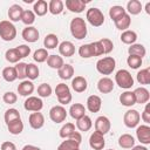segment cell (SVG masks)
<instances>
[{
	"label": "cell",
	"mask_w": 150,
	"mask_h": 150,
	"mask_svg": "<svg viewBox=\"0 0 150 150\" xmlns=\"http://www.w3.org/2000/svg\"><path fill=\"white\" fill-rule=\"evenodd\" d=\"M7 128H8L9 134H12V135H19L23 130V123H22L21 118H18V120L12 121L11 123H8L7 124Z\"/></svg>",
	"instance_id": "obj_32"
},
{
	"label": "cell",
	"mask_w": 150,
	"mask_h": 150,
	"mask_svg": "<svg viewBox=\"0 0 150 150\" xmlns=\"http://www.w3.org/2000/svg\"><path fill=\"white\" fill-rule=\"evenodd\" d=\"M63 7L64 4L61 0H52L48 4V11L53 14V15H59L63 12Z\"/></svg>",
	"instance_id": "obj_30"
},
{
	"label": "cell",
	"mask_w": 150,
	"mask_h": 150,
	"mask_svg": "<svg viewBox=\"0 0 150 150\" xmlns=\"http://www.w3.org/2000/svg\"><path fill=\"white\" fill-rule=\"evenodd\" d=\"M33 12L38 16H43L48 12V4L45 0H38L33 6Z\"/></svg>",
	"instance_id": "obj_29"
},
{
	"label": "cell",
	"mask_w": 150,
	"mask_h": 150,
	"mask_svg": "<svg viewBox=\"0 0 150 150\" xmlns=\"http://www.w3.org/2000/svg\"><path fill=\"white\" fill-rule=\"evenodd\" d=\"M141 117H142L143 122L150 123V103H146V105H145V108H144Z\"/></svg>",
	"instance_id": "obj_55"
},
{
	"label": "cell",
	"mask_w": 150,
	"mask_h": 150,
	"mask_svg": "<svg viewBox=\"0 0 150 150\" xmlns=\"http://www.w3.org/2000/svg\"><path fill=\"white\" fill-rule=\"evenodd\" d=\"M115 22V26L117 29L120 30H127L129 27H130V23H131V19H130V15L128 13L123 14L121 18H118Z\"/></svg>",
	"instance_id": "obj_26"
},
{
	"label": "cell",
	"mask_w": 150,
	"mask_h": 150,
	"mask_svg": "<svg viewBox=\"0 0 150 150\" xmlns=\"http://www.w3.org/2000/svg\"><path fill=\"white\" fill-rule=\"evenodd\" d=\"M91 47H93L94 56H100V55L104 54V52H103V47H102V45L100 43V41L91 42Z\"/></svg>",
	"instance_id": "obj_53"
},
{
	"label": "cell",
	"mask_w": 150,
	"mask_h": 150,
	"mask_svg": "<svg viewBox=\"0 0 150 150\" xmlns=\"http://www.w3.org/2000/svg\"><path fill=\"white\" fill-rule=\"evenodd\" d=\"M87 1L83 0H66V7L73 13H81L86 8Z\"/></svg>",
	"instance_id": "obj_18"
},
{
	"label": "cell",
	"mask_w": 150,
	"mask_h": 150,
	"mask_svg": "<svg viewBox=\"0 0 150 150\" xmlns=\"http://www.w3.org/2000/svg\"><path fill=\"white\" fill-rule=\"evenodd\" d=\"M136 40H137V34L134 30L127 29L121 34V41L123 43H125V45H130L131 46V45H134L136 42Z\"/></svg>",
	"instance_id": "obj_33"
},
{
	"label": "cell",
	"mask_w": 150,
	"mask_h": 150,
	"mask_svg": "<svg viewBox=\"0 0 150 150\" xmlns=\"http://www.w3.org/2000/svg\"><path fill=\"white\" fill-rule=\"evenodd\" d=\"M145 12L148 14H150V2H146V5H145Z\"/></svg>",
	"instance_id": "obj_60"
},
{
	"label": "cell",
	"mask_w": 150,
	"mask_h": 150,
	"mask_svg": "<svg viewBox=\"0 0 150 150\" xmlns=\"http://www.w3.org/2000/svg\"><path fill=\"white\" fill-rule=\"evenodd\" d=\"M39 74H40V70H39L38 66H35L34 63H28L27 64V67H26V77H28L29 81L36 80L39 77Z\"/></svg>",
	"instance_id": "obj_37"
},
{
	"label": "cell",
	"mask_w": 150,
	"mask_h": 150,
	"mask_svg": "<svg viewBox=\"0 0 150 150\" xmlns=\"http://www.w3.org/2000/svg\"><path fill=\"white\" fill-rule=\"evenodd\" d=\"M111 128V123L109 121L108 117L105 116H98L95 121V131L101 134V135H105L110 131Z\"/></svg>",
	"instance_id": "obj_10"
},
{
	"label": "cell",
	"mask_w": 150,
	"mask_h": 150,
	"mask_svg": "<svg viewBox=\"0 0 150 150\" xmlns=\"http://www.w3.org/2000/svg\"><path fill=\"white\" fill-rule=\"evenodd\" d=\"M43 107V102L40 97H36V96H29L25 103H23V108L27 110V111H40Z\"/></svg>",
	"instance_id": "obj_9"
},
{
	"label": "cell",
	"mask_w": 150,
	"mask_h": 150,
	"mask_svg": "<svg viewBox=\"0 0 150 150\" xmlns=\"http://www.w3.org/2000/svg\"><path fill=\"white\" fill-rule=\"evenodd\" d=\"M69 138L73 139V141H75V142H77L79 144H81V142H82V136H81V134H80L79 131H74V132L69 136Z\"/></svg>",
	"instance_id": "obj_57"
},
{
	"label": "cell",
	"mask_w": 150,
	"mask_h": 150,
	"mask_svg": "<svg viewBox=\"0 0 150 150\" xmlns=\"http://www.w3.org/2000/svg\"><path fill=\"white\" fill-rule=\"evenodd\" d=\"M86 18H87L88 22L94 27H100L104 23V15H103L102 11L98 8H95V7H91L87 11Z\"/></svg>",
	"instance_id": "obj_5"
},
{
	"label": "cell",
	"mask_w": 150,
	"mask_h": 150,
	"mask_svg": "<svg viewBox=\"0 0 150 150\" xmlns=\"http://www.w3.org/2000/svg\"><path fill=\"white\" fill-rule=\"evenodd\" d=\"M28 122H29V125L38 130V129H41L45 124V116L40 112V111H35V112H32L28 117Z\"/></svg>",
	"instance_id": "obj_13"
},
{
	"label": "cell",
	"mask_w": 150,
	"mask_h": 150,
	"mask_svg": "<svg viewBox=\"0 0 150 150\" xmlns=\"http://www.w3.org/2000/svg\"><path fill=\"white\" fill-rule=\"evenodd\" d=\"M75 131V125L73 123H66L64 125H62V128L59 131V135L61 138H69V136Z\"/></svg>",
	"instance_id": "obj_44"
},
{
	"label": "cell",
	"mask_w": 150,
	"mask_h": 150,
	"mask_svg": "<svg viewBox=\"0 0 150 150\" xmlns=\"http://www.w3.org/2000/svg\"><path fill=\"white\" fill-rule=\"evenodd\" d=\"M2 100H4V102L7 103V104H14V103L16 102V100H18V96H16V94H14L13 91H7V93L4 94Z\"/></svg>",
	"instance_id": "obj_52"
},
{
	"label": "cell",
	"mask_w": 150,
	"mask_h": 150,
	"mask_svg": "<svg viewBox=\"0 0 150 150\" xmlns=\"http://www.w3.org/2000/svg\"><path fill=\"white\" fill-rule=\"evenodd\" d=\"M79 55L83 59H89L91 56H94V52H93V47H91V43H86V45H82L80 48H79Z\"/></svg>",
	"instance_id": "obj_45"
},
{
	"label": "cell",
	"mask_w": 150,
	"mask_h": 150,
	"mask_svg": "<svg viewBox=\"0 0 150 150\" xmlns=\"http://www.w3.org/2000/svg\"><path fill=\"white\" fill-rule=\"evenodd\" d=\"M22 13H23V8L20 5L14 4L8 9V18L11 21H19V20H21Z\"/></svg>",
	"instance_id": "obj_23"
},
{
	"label": "cell",
	"mask_w": 150,
	"mask_h": 150,
	"mask_svg": "<svg viewBox=\"0 0 150 150\" xmlns=\"http://www.w3.org/2000/svg\"><path fill=\"white\" fill-rule=\"evenodd\" d=\"M39 30L33 26H28L22 30V38L27 42H36L39 40Z\"/></svg>",
	"instance_id": "obj_17"
},
{
	"label": "cell",
	"mask_w": 150,
	"mask_h": 150,
	"mask_svg": "<svg viewBox=\"0 0 150 150\" xmlns=\"http://www.w3.org/2000/svg\"><path fill=\"white\" fill-rule=\"evenodd\" d=\"M136 79L139 84H149L150 83V68H144L139 70L136 75Z\"/></svg>",
	"instance_id": "obj_38"
},
{
	"label": "cell",
	"mask_w": 150,
	"mask_h": 150,
	"mask_svg": "<svg viewBox=\"0 0 150 150\" xmlns=\"http://www.w3.org/2000/svg\"><path fill=\"white\" fill-rule=\"evenodd\" d=\"M55 94L57 97L59 103L61 104H68L71 101V93L69 87L66 83H59L55 88Z\"/></svg>",
	"instance_id": "obj_6"
},
{
	"label": "cell",
	"mask_w": 150,
	"mask_h": 150,
	"mask_svg": "<svg viewBox=\"0 0 150 150\" xmlns=\"http://www.w3.org/2000/svg\"><path fill=\"white\" fill-rule=\"evenodd\" d=\"M48 56H49V55H48V52H47L46 48H40V49L35 50L34 54H33L34 61H36V62H39V63H42V62L47 61Z\"/></svg>",
	"instance_id": "obj_46"
},
{
	"label": "cell",
	"mask_w": 150,
	"mask_h": 150,
	"mask_svg": "<svg viewBox=\"0 0 150 150\" xmlns=\"http://www.w3.org/2000/svg\"><path fill=\"white\" fill-rule=\"evenodd\" d=\"M79 149H80V144L70 138H67L57 146V150H79Z\"/></svg>",
	"instance_id": "obj_40"
},
{
	"label": "cell",
	"mask_w": 150,
	"mask_h": 150,
	"mask_svg": "<svg viewBox=\"0 0 150 150\" xmlns=\"http://www.w3.org/2000/svg\"><path fill=\"white\" fill-rule=\"evenodd\" d=\"M67 117V111L62 105H54L49 110V118L54 123H61L66 120Z\"/></svg>",
	"instance_id": "obj_8"
},
{
	"label": "cell",
	"mask_w": 150,
	"mask_h": 150,
	"mask_svg": "<svg viewBox=\"0 0 150 150\" xmlns=\"http://www.w3.org/2000/svg\"><path fill=\"white\" fill-rule=\"evenodd\" d=\"M91 125H93L91 118H90L89 116H87V115H84L83 117H81L80 120L76 121V128H77L80 131H84V132H86V131L90 130Z\"/></svg>",
	"instance_id": "obj_31"
},
{
	"label": "cell",
	"mask_w": 150,
	"mask_h": 150,
	"mask_svg": "<svg viewBox=\"0 0 150 150\" xmlns=\"http://www.w3.org/2000/svg\"><path fill=\"white\" fill-rule=\"evenodd\" d=\"M102 105V100L97 95H90L87 98V109L90 112H98Z\"/></svg>",
	"instance_id": "obj_16"
},
{
	"label": "cell",
	"mask_w": 150,
	"mask_h": 150,
	"mask_svg": "<svg viewBox=\"0 0 150 150\" xmlns=\"http://www.w3.org/2000/svg\"><path fill=\"white\" fill-rule=\"evenodd\" d=\"M127 12H125V9L122 7V6H118V5H116V6H112L110 9H109V16H110V19L112 20V21H116L118 18H121L123 14H125Z\"/></svg>",
	"instance_id": "obj_42"
},
{
	"label": "cell",
	"mask_w": 150,
	"mask_h": 150,
	"mask_svg": "<svg viewBox=\"0 0 150 150\" xmlns=\"http://www.w3.org/2000/svg\"><path fill=\"white\" fill-rule=\"evenodd\" d=\"M26 67H27V63H25V62H18V63H16L15 70H16L18 79L23 80V79L26 77Z\"/></svg>",
	"instance_id": "obj_51"
},
{
	"label": "cell",
	"mask_w": 150,
	"mask_h": 150,
	"mask_svg": "<svg viewBox=\"0 0 150 150\" xmlns=\"http://www.w3.org/2000/svg\"><path fill=\"white\" fill-rule=\"evenodd\" d=\"M79 150H80V149H79Z\"/></svg>",
	"instance_id": "obj_62"
},
{
	"label": "cell",
	"mask_w": 150,
	"mask_h": 150,
	"mask_svg": "<svg viewBox=\"0 0 150 150\" xmlns=\"http://www.w3.org/2000/svg\"><path fill=\"white\" fill-rule=\"evenodd\" d=\"M136 136L142 144H150V127L146 124L138 125L136 129Z\"/></svg>",
	"instance_id": "obj_11"
},
{
	"label": "cell",
	"mask_w": 150,
	"mask_h": 150,
	"mask_svg": "<svg viewBox=\"0 0 150 150\" xmlns=\"http://www.w3.org/2000/svg\"><path fill=\"white\" fill-rule=\"evenodd\" d=\"M142 59L139 56H135V55H129L127 59V63L131 69H138L142 66Z\"/></svg>",
	"instance_id": "obj_49"
},
{
	"label": "cell",
	"mask_w": 150,
	"mask_h": 150,
	"mask_svg": "<svg viewBox=\"0 0 150 150\" xmlns=\"http://www.w3.org/2000/svg\"><path fill=\"white\" fill-rule=\"evenodd\" d=\"M89 145L94 150H102L105 145V141H104L103 135L94 131L89 137Z\"/></svg>",
	"instance_id": "obj_12"
},
{
	"label": "cell",
	"mask_w": 150,
	"mask_h": 150,
	"mask_svg": "<svg viewBox=\"0 0 150 150\" xmlns=\"http://www.w3.org/2000/svg\"><path fill=\"white\" fill-rule=\"evenodd\" d=\"M43 46L46 47V49H54L59 46V38L55 34H48L46 35L45 40H43Z\"/></svg>",
	"instance_id": "obj_36"
},
{
	"label": "cell",
	"mask_w": 150,
	"mask_h": 150,
	"mask_svg": "<svg viewBox=\"0 0 150 150\" xmlns=\"http://www.w3.org/2000/svg\"><path fill=\"white\" fill-rule=\"evenodd\" d=\"M132 150H148V149L145 146H143V145H135L132 148Z\"/></svg>",
	"instance_id": "obj_59"
},
{
	"label": "cell",
	"mask_w": 150,
	"mask_h": 150,
	"mask_svg": "<svg viewBox=\"0 0 150 150\" xmlns=\"http://www.w3.org/2000/svg\"><path fill=\"white\" fill-rule=\"evenodd\" d=\"M0 149H1V150H16V146H15V144H14L13 142L6 141V142H4V143L1 144Z\"/></svg>",
	"instance_id": "obj_56"
},
{
	"label": "cell",
	"mask_w": 150,
	"mask_h": 150,
	"mask_svg": "<svg viewBox=\"0 0 150 150\" xmlns=\"http://www.w3.org/2000/svg\"><path fill=\"white\" fill-rule=\"evenodd\" d=\"M108 150H114V149H108Z\"/></svg>",
	"instance_id": "obj_61"
},
{
	"label": "cell",
	"mask_w": 150,
	"mask_h": 150,
	"mask_svg": "<svg viewBox=\"0 0 150 150\" xmlns=\"http://www.w3.org/2000/svg\"><path fill=\"white\" fill-rule=\"evenodd\" d=\"M118 145L123 149H131L135 146V138L130 134H123L118 138Z\"/></svg>",
	"instance_id": "obj_25"
},
{
	"label": "cell",
	"mask_w": 150,
	"mask_h": 150,
	"mask_svg": "<svg viewBox=\"0 0 150 150\" xmlns=\"http://www.w3.org/2000/svg\"><path fill=\"white\" fill-rule=\"evenodd\" d=\"M115 82L120 88L129 89L134 86V79L127 69H120L115 75Z\"/></svg>",
	"instance_id": "obj_3"
},
{
	"label": "cell",
	"mask_w": 150,
	"mask_h": 150,
	"mask_svg": "<svg viewBox=\"0 0 150 150\" xmlns=\"http://www.w3.org/2000/svg\"><path fill=\"white\" fill-rule=\"evenodd\" d=\"M97 89L102 94H109L114 90V82L109 77H102L97 82Z\"/></svg>",
	"instance_id": "obj_14"
},
{
	"label": "cell",
	"mask_w": 150,
	"mask_h": 150,
	"mask_svg": "<svg viewBox=\"0 0 150 150\" xmlns=\"http://www.w3.org/2000/svg\"><path fill=\"white\" fill-rule=\"evenodd\" d=\"M34 91V84L32 81L23 80L19 86H18V93L21 96H29Z\"/></svg>",
	"instance_id": "obj_22"
},
{
	"label": "cell",
	"mask_w": 150,
	"mask_h": 150,
	"mask_svg": "<svg viewBox=\"0 0 150 150\" xmlns=\"http://www.w3.org/2000/svg\"><path fill=\"white\" fill-rule=\"evenodd\" d=\"M21 21L25 25H27V27L30 26V25H33L34 21H35V14H34V12L33 11H29V9L23 11L22 16H21Z\"/></svg>",
	"instance_id": "obj_47"
},
{
	"label": "cell",
	"mask_w": 150,
	"mask_h": 150,
	"mask_svg": "<svg viewBox=\"0 0 150 150\" xmlns=\"http://www.w3.org/2000/svg\"><path fill=\"white\" fill-rule=\"evenodd\" d=\"M120 102L122 105L124 107H132L134 104H136V100H135V95L132 91H124L120 95Z\"/></svg>",
	"instance_id": "obj_24"
},
{
	"label": "cell",
	"mask_w": 150,
	"mask_h": 150,
	"mask_svg": "<svg viewBox=\"0 0 150 150\" xmlns=\"http://www.w3.org/2000/svg\"><path fill=\"white\" fill-rule=\"evenodd\" d=\"M5 59L11 62V63H18L19 60L21 59L19 52L16 50V48H11V49H7L6 53H5Z\"/></svg>",
	"instance_id": "obj_41"
},
{
	"label": "cell",
	"mask_w": 150,
	"mask_h": 150,
	"mask_svg": "<svg viewBox=\"0 0 150 150\" xmlns=\"http://www.w3.org/2000/svg\"><path fill=\"white\" fill-rule=\"evenodd\" d=\"M100 43H101L102 47H103L104 54H108V53H110V52L114 49V43H112V41H111L110 39H108V38L101 39V40H100Z\"/></svg>",
	"instance_id": "obj_50"
},
{
	"label": "cell",
	"mask_w": 150,
	"mask_h": 150,
	"mask_svg": "<svg viewBox=\"0 0 150 150\" xmlns=\"http://www.w3.org/2000/svg\"><path fill=\"white\" fill-rule=\"evenodd\" d=\"M2 77L5 81L7 82H13L18 79V75H16V70H15V67H6L4 68L2 70Z\"/></svg>",
	"instance_id": "obj_39"
},
{
	"label": "cell",
	"mask_w": 150,
	"mask_h": 150,
	"mask_svg": "<svg viewBox=\"0 0 150 150\" xmlns=\"http://www.w3.org/2000/svg\"><path fill=\"white\" fill-rule=\"evenodd\" d=\"M128 53L129 55H135V56H139L141 59H143L146 54L145 47L141 43H134L128 48Z\"/></svg>",
	"instance_id": "obj_28"
},
{
	"label": "cell",
	"mask_w": 150,
	"mask_h": 150,
	"mask_svg": "<svg viewBox=\"0 0 150 150\" xmlns=\"http://www.w3.org/2000/svg\"><path fill=\"white\" fill-rule=\"evenodd\" d=\"M127 11L131 15H137L142 11V4L138 0H130L127 4Z\"/></svg>",
	"instance_id": "obj_35"
},
{
	"label": "cell",
	"mask_w": 150,
	"mask_h": 150,
	"mask_svg": "<svg viewBox=\"0 0 150 150\" xmlns=\"http://www.w3.org/2000/svg\"><path fill=\"white\" fill-rule=\"evenodd\" d=\"M69 115L74 118V120H80L81 117H83L86 115V108L83 104L81 103H74L70 105V109H69Z\"/></svg>",
	"instance_id": "obj_21"
},
{
	"label": "cell",
	"mask_w": 150,
	"mask_h": 150,
	"mask_svg": "<svg viewBox=\"0 0 150 150\" xmlns=\"http://www.w3.org/2000/svg\"><path fill=\"white\" fill-rule=\"evenodd\" d=\"M4 118H5L6 124H8V123H11L12 121H15V120L21 118V117H20V112H19L18 109H15V108H9L8 110H6Z\"/></svg>",
	"instance_id": "obj_43"
},
{
	"label": "cell",
	"mask_w": 150,
	"mask_h": 150,
	"mask_svg": "<svg viewBox=\"0 0 150 150\" xmlns=\"http://www.w3.org/2000/svg\"><path fill=\"white\" fill-rule=\"evenodd\" d=\"M139 121H141V115L135 109H130V110L125 111V114L123 116V122H124L125 127H128L130 129L137 127L138 123H139Z\"/></svg>",
	"instance_id": "obj_7"
},
{
	"label": "cell",
	"mask_w": 150,
	"mask_h": 150,
	"mask_svg": "<svg viewBox=\"0 0 150 150\" xmlns=\"http://www.w3.org/2000/svg\"><path fill=\"white\" fill-rule=\"evenodd\" d=\"M87 25L84 19L82 18H74L70 21V33L71 35L77 39V40H82L87 36Z\"/></svg>",
	"instance_id": "obj_1"
},
{
	"label": "cell",
	"mask_w": 150,
	"mask_h": 150,
	"mask_svg": "<svg viewBox=\"0 0 150 150\" xmlns=\"http://www.w3.org/2000/svg\"><path fill=\"white\" fill-rule=\"evenodd\" d=\"M16 36L15 26L7 20L0 21V38L4 41H13Z\"/></svg>",
	"instance_id": "obj_4"
},
{
	"label": "cell",
	"mask_w": 150,
	"mask_h": 150,
	"mask_svg": "<svg viewBox=\"0 0 150 150\" xmlns=\"http://www.w3.org/2000/svg\"><path fill=\"white\" fill-rule=\"evenodd\" d=\"M59 53L62 56L70 57L75 53V47H74V45L70 41H63V42H61L59 45Z\"/></svg>",
	"instance_id": "obj_20"
},
{
	"label": "cell",
	"mask_w": 150,
	"mask_h": 150,
	"mask_svg": "<svg viewBox=\"0 0 150 150\" xmlns=\"http://www.w3.org/2000/svg\"><path fill=\"white\" fill-rule=\"evenodd\" d=\"M57 75L60 76V79L62 80H70L74 75V68L71 64L66 63L63 64L59 70H57Z\"/></svg>",
	"instance_id": "obj_27"
},
{
	"label": "cell",
	"mask_w": 150,
	"mask_h": 150,
	"mask_svg": "<svg viewBox=\"0 0 150 150\" xmlns=\"http://www.w3.org/2000/svg\"><path fill=\"white\" fill-rule=\"evenodd\" d=\"M52 87L48 83H41L38 87V95L40 97H49L52 95Z\"/></svg>",
	"instance_id": "obj_48"
},
{
	"label": "cell",
	"mask_w": 150,
	"mask_h": 150,
	"mask_svg": "<svg viewBox=\"0 0 150 150\" xmlns=\"http://www.w3.org/2000/svg\"><path fill=\"white\" fill-rule=\"evenodd\" d=\"M134 95H135V100H136V103L138 104H144V103H148L149 98H150V94H149V90L144 87H139V88H136L134 91Z\"/></svg>",
	"instance_id": "obj_15"
},
{
	"label": "cell",
	"mask_w": 150,
	"mask_h": 150,
	"mask_svg": "<svg viewBox=\"0 0 150 150\" xmlns=\"http://www.w3.org/2000/svg\"><path fill=\"white\" fill-rule=\"evenodd\" d=\"M47 64H48L50 68L59 70V69L64 64V62H63L62 56H59V55H49L48 59H47Z\"/></svg>",
	"instance_id": "obj_34"
},
{
	"label": "cell",
	"mask_w": 150,
	"mask_h": 150,
	"mask_svg": "<svg viewBox=\"0 0 150 150\" xmlns=\"http://www.w3.org/2000/svg\"><path fill=\"white\" fill-rule=\"evenodd\" d=\"M21 150H41V149L38 148V146H35V145H30V144H28V145H25Z\"/></svg>",
	"instance_id": "obj_58"
},
{
	"label": "cell",
	"mask_w": 150,
	"mask_h": 150,
	"mask_svg": "<svg viewBox=\"0 0 150 150\" xmlns=\"http://www.w3.org/2000/svg\"><path fill=\"white\" fill-rule=\"evenodd\" d=\"M116 61L111 56H105L103 59H100L96 62V69L102 75H109L115 70Z\"/></svg>",
	"instance_id": "obj_2"
},
{
	"label": "cell",
	"mask_w": 150,
	"mask_h": 150,
	"mask_svg": "<svg viewBox=\"0 0 150 150\" xmlns=\"http://www.w3.org/2000/svg\"><path fill=\"white\" fill-rule=\"evenodd\" d=\"M71 88L76 93H83L88 88V82L83 76H75L71 80Z\"/></svg>",
	"instance_id": "obj_19"
},
{
	"label": "cell",
	"mask_w": 150,
	"mask_h": 150,
	"mask_svg": "<svg viewBox=\"0 0 150 150\" xmlns=\"http://www.w3.org/2000/svg\"><path fill=\"white\" fill-rule=\"evenodd\" d=\"M16 50L19 52L21 59H22V57H27V56L29 55V53H30V48H29L27 45H20V46H18V47H16Z\"/></svg>",
	"instance_id": "obj_54"
}]
</instances>
